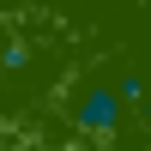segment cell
<instances>
[{
  "label": "cell",
  "instance_id": "obj_1",
  "mask_svg": "<svg viewBox=\"0 0 151 151\" xmlns=\"http://www.w3.org/2000/svg\"><path fill=\"white\" fill-rule=\"evenodd\" d=\"M121 115H127V103H121V91L115 85H97V91H79V103H73V133L79 139H91V145H103V139H115V127H121Z\"/></svg>",
  "mask_w": 151,
  "mask_h": 151
}]
</instances>
